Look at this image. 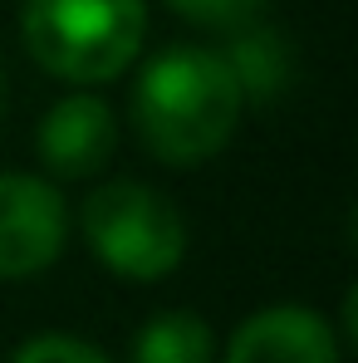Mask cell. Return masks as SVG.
<instances>
[{
	"label": "cell",
	"mask_w": 358,
	"mask_h": 363,
	"mask_svg": "<svg viewBox=\"0 0 358 363\" xmlns=\"http://www.w3.org/2000/svg\"><path fill=\"white\" fill-rule=\"evenodd\" d=\"M240 123V89L221 50L172 45L152 55L133 84V128L167 167H196L216 157Z\"/></svg>",
	"instance_id": "1"
},
{
	"label": "cell",
	"mask_w": 358,
	"mask_h": 363,
	"mask_svg": "<svg viewBox=\"0 0 358 363\" xmlns=\"http://www.w3.org/2000/svg\"><path fill=\"white\" fill-rule=\"evenodd\" d=\"M20 35L30 60L64 84H108L147 40L142 0H25Z\"/></svg>",
	"instance_id": "2"
},
{
	"label": "cell",
	"mask_w": 358,
	"mask_h": 363,
	"mask_svg": "<svg viewBox=\"0 0 358 363\" xmlns=\"http://www.w3.org/2000/svg\"><path fill=\"white\" fill-rule=\"evenodd\" d=\"M84 241L123 280L152 285L186 255V221L167 191L147 182H104L84 201Z\"/></svg>",
	"instance_id": "3"
},
{
	"label": "cell",
	"mask_w": 358,
	"mask_h": 363,
	"mask_svg": "<svg viewBox=\"0 0 358 363\" xmlns=\"http://www.w3.org/2000/svg\"><path fill=\"white\" fill-rule=\"evenodd\" d=\"M69 206L45 177L0 172V280H30L60 260Z\"/></svg>",
	"instance_id": "4"
},
{
	"label": "cell",
	"mask_w": 358,
	"mask_h": 363,
	"mask_svg": "<svg viewBox=\"0 0 358 363\" xmlns=\"http://www.w3.org/2000/svg\"><path fill=\"white\" fill-rule=\"evenodd\" d=\"M35 147L55 177H94L108 167V157L118 147V118L99 94H84V89L64 94L40 118Z\"/></svg>",
	"instance_id": "5"
},
{
	"label": "cell",
	"mask_w": 358,
	"mask_h": 363,
	"mask_svg": "<svg viewBox=\"0 0 358 363\" xmlns=\"http://www.w3.org/2000/svg\"><path fill=\"white\" fill-rule=\"evenodd\" d=\"M221 363H344V359H339V339L319 309L270 304V309H255L231 334Z\"/></svg>",
	"instance_id": "6"
},
{
	"label": "cell",
	"mask_w": 358,
	"mask_h": 363,
	"mask_svg": "<svg viewBox=\"0 0 358 363\" xmlns=\"http://www.w3.org/2000/svg\"><path fill=\"white\" fill-rule=\"evenodd\" d=\"M221 60H226L231 79H236L240 104H245V99H250V104H275V99H285V94L295 89V74H299V55H295V45H290V35L275 30V25H265V20H255V25H245L236 35H226Z\"/></svg>",
	"instance_id": "7"
},
{
	"label": "cell",
	"mask_w": 358,
	"mask_h": 363,
	"mask_svg": "<svg viewBox=\"0 0 358 363\" xmlns=\"http://www.w3.org/2000/svg\"><path fill=\"white\" fill-rule=\"evenodd\" d=\"M216 339L201 314L191 309H162L152 314L138 339H133V363H211Z\"/></svg>",
	"instance_id": "8"
},
{
	"label": "cell",
	"mask_w": 358,
	"mask_h": 363,
	"mask_svg": "<svg viewBox=\"0 0 358 363\" xmlns=\"http://www.w3.org/2000/svg\"><path fill=\"white\" fill-rule=\"evenodd\" d=\"M167 5L177 10L181 20H191V25H206L216 35H236L245 25L265 20L270 0H167Z\"/></svg>",
	"instance_id": "9"
},
{
	"label": "cell",
	"mask_w": 358,
	"mask_h": 363,
	"mask_svg": "<svg viewBox=\"0 0 358 363\" xmlns=\"http://www.w3.org/2000/svg\"><path fill=\"white\" fill-rule=\"evenodd\" d=\"M10 363H113V359L99 344H84L74 334H40V339H25Z\"/></svg>",
	"instance_id": "10"
},
{
	"label": "cell",
	"mask_w": 358,
	"mask_h": 363,
	"mask_svg": "<svg viewBox=\"0 0 358 363\" xmlns=\"http://www.w3.org/2000/svg\"><path fill=\"white\" fill-rule=\"evenodd\" d=\"M0 113H5V69H0Z\"/></svg>",
	"instance_id": "11"
}]
</instances>
